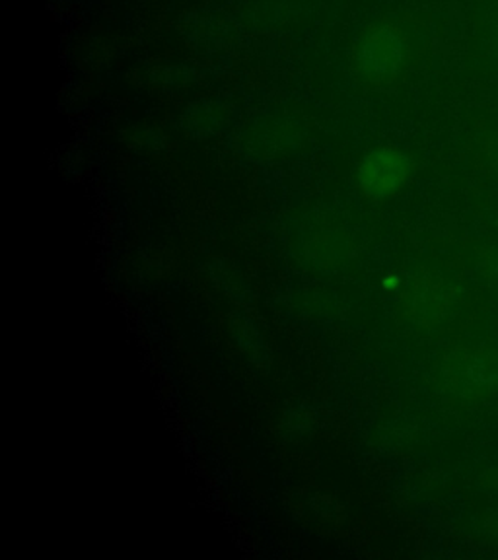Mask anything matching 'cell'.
Wrapping results in <instances>:
<instances>
[{
    "label": "cell",
    "mask_w": 498,
    "mask_h": 560,
    "mask_svg": "<svg viewBox=\"0 0 498 560\" xmlns=\"http://www.w3.org/2000/svg\"><path fill=\"white\" fill-rule=\"evenodd\" d=\"M412 175V160L402 150L377 149L359 167V185L372 199H385L399 191Z\"/></svg>",
    "instance_id": "obj_1"
},
{
    "label": "cell",
    "mask_w": 498,
    "mask_h": 560,
    "mask_svg": "<svg viewBox=\"0 0 498 560\" xmlns=\"http://www.w3.org/2000/svg\"><path fill=\"white\" fill-rule=\"evenodd\" d=\"M360 67L368 79H395L405 62V42L394 27H380L360 49Z\"/></svg>",
    "instance_id": "obj_2"
},
{
    "label": "cell",
    "mask_w": 498,
    "mask_h": 560,
    "mask_svg": "<svg viewBox=\"0 0 498 560\" xmlns=\"http://www.w3.org/2000/svg\"><path fill=\"white\" fill-rule=\"evenodd\" d=\"M399 280L395 279V277H392V279L385 280V289H392V287H395Z\"/></svg>",
    "instance_id": "obj_3"
}]
</instances>
